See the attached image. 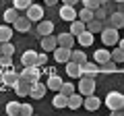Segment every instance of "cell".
Here are the masks:
<instances>
[{"label": "cell", "instance_id": "cell-1", "mask_svg": "<svg viewBox=\"0 0 124 116\" xmlns=\"http://www.w3.org/2000/svg\"><path fill=\"white\" fill-rule=\"evenodd\" d=\"M77 91L81 95H93L95 93V77H87V75L79 77V89Z\"/></svg>", "mask_w": 124, "mask_h": 116}, {"label": "cell", "instance_id": "cell-2", "mask_svg": "<svg viewBox=\"0 0 124 116\" xmlns=\"http://www.w3.org/2000/svg\"><path fill=\"white\" fill-rule=\"evenodd\" d=\"M103 27H114V29H122L124 27V15L120 10H114L110 13L106 19H103Z\"/></svg>", "mask_w": 124, "mask_h": 116}, {"label": "cell", "instance_id": "cell-3", "mask_svg": "<svg viewBox=\"0 0 124 116\" xmlns=\"http://www.w3.org/2000/svg\"><path fill=\"white\" fill-rule=\"evenodd\" d=\"M106 106L110 110H118V108H124V93L120 91H110L106 98Z\"/></svg>", "mask_w": 124, "mask_h": 116}, {"label": "cell", "instance_id": "cell-4", "mask_svg": "<svg viewBox=\"0 0 124 116\" xmlns=\"http://www.w3.org/2000/svg\"><path fill=\"white\" fill-rule=\"evenodd\" d=\"M44 10H46L44 6H39V4H35V2H33V4L25 10V17L29 19L31 23H39L41 19H44Z\"/></svg>", "mask_w": 124, "mask_h": 116}, {"label": "cell", "instance_id": "cell-5", "mask_svg": "<svg viewBox=\"0 0 124 116\" xmlns=\"http://www.w3.org/2000/svg\"><path fill=\"white\" fill-rule=\"evenodd\" d=\"M101 41L106 46H114L120 41V35H118V29H114V27H103L101 31Z\"/></svg>", "mask_w": 124, "mask_h": 116}, {"label": "cell", "instance_id": "cell-6", "mask_svg": "<svg viewBox=\"0 0 124 116\" xmlns=\"http://www.w3.org/2000/svg\"><path fill=\"white\" fill-rule=\"evenodd\" d=\"M19 77L27 79L29 83H35V81H39V66H37V64H33V66H25Z\"/></svg>", "mask_w": 124, "mask_h": 116}, {"label": "cell", "instance_id": "cell-7", "mask_svg": "<svg viewBox=\"0 0 124 116\" xmlns=\"http://www.w3.org/2000/svg\"><path fill=\"white\" fill-rule=\"evenodd\" d=\"M66 75L70 77V79H79V77H83V64L75 62V60H68V62H66Z\"/></svg>", "mask_w": 124, "mask_h": 116}, {"label": "cell", "instance_id": "cell-8", "mask_svg": "<svg viewBox=\"0 0 124 116\" xmlns=\"http://www.w3.org/2000/svg\"><path fill=\"white\" fill-rule=\"evenodd\" d=\"M46 89H48V85L35 81V83H31V87H29V95H31L33 99H41V98L46 95Z\"/></svg>", "mask_w": 124, "mask_h": 116}, {"label": "cell", "instance_id": "cell-9", "mask_svg": "<svg viewBox=\"0 0 124 116\" xmlns=\"http://www.w3.org/2000/svg\"><path fill=\"white\" fill-rule=\"evenodd\" d=\"M58 15H60L62 21H75V19L79 17V10H77L75 6H70V4H64V6L60 8V13H58Z\"/></svg>", "mask_w": 124, "mask_h": 116}, {"label": "cell", "instance_id": "cell-10", "mask_svg": "<svg viewBox=\"0 0 124 116\" xmlns=\"http://www.w3.org/2000/svg\"><path fill=\"white\" fill-rule=\"evenodd\" d=\"M54 60H58V62H62V64H66L68 60H70V48L56 46V50H54Z\"/></svg>", "mask_w": 124, "mask_h": 116}, {"label": "cell", "instance_id": "cell-11", "mask_svg": "<svg viewBox=\"0 0 124 116\" xmlns=\"http://www.w3.org/2000/svg\"><path fill=\"white\" fill-rule=\"evenodd\" d=\"M29 87H31V83L27 79H23V77H19L17 79V83L13 85V91L17 95H29Z\"/></svg>", "mask_w": 124, "mask_h": 116}, {"label": "cell", "instance_id": "cell-12", "mask_svg": "<svg viewBox=\"0 0 124 116\" xmlns=\"http://www.w3.org/2000/svg\"><path fill=\"white\" fill-rule=\"evenodd\" d=\"M56 46H58V37H54L52 33L41 35V48H44V52H54Z\"/></svg>", "mask_w": 124, "mask_h": 116}, {"label": "cell", "instance_id": "cell-13", "mask_svg": "<svg viewBox=\"0 0 124 116\" xmlns=\"http://www.w3.org/2000/svg\"><path fill=\"white\" fill-rule=\"evenodd\" d=\"M0 79H2V83H4V85H10V87H13V85L17 83L19 75L15 73V66H10V68H6V71L0 75Z\"/></svg>", "mask_w": 124, "mask_h": 116}, {"label": "cell", "instance_id": "cell-14", "mask_svg": "<svg viewBox=\"0 0 124 116\" xmlns=\"http://www.w3.org/2000/svg\"><path fill=\"white\" fill-rule=\"evenodd\" d=\"M62 83H64V81H62V77L60 75H56V73H52V75L48 77V89L50 91H60V87H62Z\"/></svg>", "mask_w": 124, "mask_h": 116}, {"label": "cell", "instance_id": "cell-15", "mask_svg": "<svg viewBox=\"0 0 124 116\" xmlns=\"http://www.w3.org/2000/svg\"><path fill=\"white\" fill-rule=\"evenodd\" d=\"M99 98H95V93L93 95H85V99H83V108H87L89 112H95V110H99Z\"/></svg>", "mask_w": 124, "mask_h": 116}, {"label": "cell", "instance_id": "cell-16", "mask_svg": "<svg viewBox=\"0 0 124 116\" xmlns=\"http://www.w3.org/2000/svg\"><path fill=\"white\" fill-rule=\"evenodd\" d=\"M56 37H58V46H64V48H70V50H72V46H75V40H77L70 31L60 33V35H56Z\"/></svg>", "mask_w": 124, "mask_h": 116}, {"label": "cell", "instance_id": "cell-17", "mask_svg": "<svg viewBox=\"0 0 124 116\" xmlns=\"http://www.w3.org/2000/svg\"><path fill=\"white\" fill-rule=\"evenodd\" d=\"M52 106L58 108V110H62V108H68V95H64L62 91H58V93L54 95V99H52Z\"/></svg>", "mask_w": 124, "mask_h": 116}, {"label": "cell", "instance_id": "cell-18", "mask_svg": "<svg viewBox=\"0 0 124 116\" xmlns=\"http://www.w3.org/2000/svg\"><path fill=\"white\" fill-rule=\"evenodd\" d=\"M83 99H85V95H81L79 91H75L72 95H68V108H70V110L83 108Z\"/></svg>", "mask_w": 124, "mask_h": 116}, {"label": "cell", "instance_id": "cell-19", "mask_svg": "<svg viewBox=\"0 0 124 116\" xmlns=\"http://www.w3.org/2000/svg\"><path fill=\"white\" fill-rule=\"evenodd\" d=\"M87 31H91L93 35H95V33H101V31H103V21L93 17L91 21H87Z\"/></svg>", "mask_w": 124, "mask_h": 116}, {"label": "cell", "instance_id": "cell-20", "mask_svg": "<svg viewBox=\"0 0 124 116\" xmlns=\"http://www.w3.org/2000/svg\"><path fill=\"white\" fill-rule=\"evenodd\" d=\"M93 58H95V62L101 66L103 62H108V60H112V52H108L106 48H101V50H95V54H93Z\"/></svg>", "mask_w": 124, "mask_h": 116}, {"label": "cell", "instance_id": "cell-21", "mask_svg": "<svg viewBox=\"0 0 124 116\" xmlns=\"http://www.w3.org/2000/svg\"><path fill=\"white\" fill-rule=\"evenodd\" d=\"M85 29H87V23H85V21H81L79 17H77L75 21H70V33H72L75 37L79 35V33H83Z\"/></svg>", "mask_w": 124, "mask_h": 116}, {"label": "cell", "instance_id": "cell-22", "mask_svg": "<svg viewBox=\"0 0 124 116\" xmlns=\"http://www.w3.org/2000/svg\"><path fill=\"white\" fill-rule=\"evenodd\" d=\"M21 62H23V66H33V64H37V54L33 50H27V52H23Z\"/></svg>", "mask_w": 124, "mask_h": 116}, {"label": "cell", "instance_id": "cell-23", "mask_svg": "<svg viewBox=\"0 0 124 116\" xmlns=\"http://www.w3.org/2000/svg\"><path fill=\"white\" fill-rule=\"evenodd\" d=\"M29 25H31V21H29L27 17H19L17 21L13 23V27L17 29V31H21V33H27V31H29Z\"/></svg>", "mask_w": 124, "mask_h": 116}, {"label": "cell", "instance_id": "cell-24", "mask_svg": "<svg viewBox=\"0 0 124 116\" xmlns=\"http://www.w3.org/2000/svg\"><path fill=\"white\" fill-rule=\"evenodd\" d=\"M83 75H87V77H95V75H99V64L97 62H85L83 64Z\"/></svg>", "mask_w": 124, "mask_h": 116}, {"label": "cell", "instance_id": "cell-25", "mask_svg": "<svg viewBox=\"0 0 124 116\" xmlns=\"http://www.w3.org/2000/svg\"><path fill=\"white\" fill-rule=\"evenodd\" d=\"M77 40H79V44L83 46V48H87V46H91V44H93V33L85 29L83 33H79V35H77Z\"/></svg>", "mask_w": 124, "mask_h": 116}, {"label": "cell", "instance_id": "cell-26", "mask_svg": "<svg viewBox=\"0 0 124 116\" xmlns=\"http://www.w3.org/2000/svg\"><path fill=\"white\" fill-rule=\"evenodd\" d=\"M52 29H54V23H52V21H44V19H41L39 25H37L39 35H48V33H52Z\"/></svg>", "mask_w": 124, "mask_h": 116}, {"label": "cell", "instance_id": "cell-27", "mask_svg": "<svg viewBox=\"0 0 124 116\" xmlns=\"http://www.w3.org/2000/svg\"><path fill=\"white\" fill-rule=\"evenodd\" d=\"M10 40H13V29L8 25H0V44L10 41Z\"/></svg>", "mask_w": 124, "mask_h": 116}, {"label": "cell", "instance_id": "cell-28", "mask_svg": "<svg viewBox=\"0 0 124 116\" xmlns=\"http://www.w3.org/2000/svg\"><path fill=\"white\" fill-rule=\"evenodd\" d=\"M17 19H19V10L15 8V6H13V8H6V10H4V23L13 25V23L17 21Z\"/></svg>", "mask_w": 124, "mask_h": 116}, {"label": "cell", "instance_id": "cell-29", "mask_svg": "<svg viewBox=\"0 0 124 116\" xmlns=\"http://www.w3.org/2000/svg\"><path fill=\"white\" fill-rule=\"evenodd\" d=\"M70 60H75V62H79V64H85L87 62V56H85V52H81V50H70Z\"/></svg>", "mask_w": 124, "mask_h": 116}, {"label": "cell", "instance_id": "cell-30", "mask_svg": "<svg viewBox=\"0 0 124 116\" xmlns=\"http://www.w3.org/2000/svg\"><path fill=\"white\" fill-rule=\"evenodd\" d=\"M6 114H8V116L21 114V104H19V102H8V104H6Z\"/></svg>", "mask_w": 124, "mask_h": 116}, {"label": "cell", "instance_id": "cell-31", "mask_svg": "<svg viewBox=\"0 0 124 116\" xmlns=\"http://www.w3.org/2000/svg\"><path fill=\"white\" fill-rule=\"evenodd\" d=\"M112 60H114L116 64H124V50L122 48L112 50Z\"/></svg>", "mask_w": 124, "mask_h": 116}, {"label": "cell", "instance_id": "cell-32", "mask_svg": "<svg viewBox=\"0 0 124 116\" xmlns=\"http://www.w3.org/2000/svg\"><path fill=\"white\" fill-rule=\"evenodd\" d=\"M99 71L101 73H116L118 71V64H116L114 60H108V62H103L101 66H99Z\"/></svg>", "mask_w": 124, "mask_h": 116}, {"label": "cell", "instance_id": "cell-33", "mask_svg": "<svg viewBox=\"0 0 124 116\" xmlns=\"http://www.w3.org/2000/svg\"><path fill=\"white\" fill-rule=\"evenodd\" d=\"M93 17H95V13H93L91 8H85V6H83V8L79 10V19H81V21H85V23H87V21H91Z\"/></svg>", "mask_w": 124, "mask_h": 116}, {"label": "cell", "instance_id": "cell-34", "mask_svg": "<svg viewBox=\"0 0 124 116\" xmlns=\"http://www.w3.org/2000/svg\"><path fill=\"white\" fill-rule=\"evenodd\" d=\"M31 4H33V0H13V6L17 10H27Z\"/></svg>", "mask_w": 124, "mask_h": 116}, {"label": "cell", "instance_id": "cell-35", "mask_svg": "<svg viewBox=\"0 0 124 116\" xmlns=\"http://www.w3.org/2000/svg\"><path fill=\"white\" fill-rule=\"evenodd\" d=\"M60 91H62L64 95H72V93L77 91V87L70 83V81H64V83H62V87H60Z\"/></svg>", "mask_w": 124, "mask_h": 116}, {"label": "cell", "instance_id": "cell-36", "mask_svg": "<svg viewBox=\"0 0 124 116\" xmlns=\"http://www.w3.org/2000/svg\"><path fill=\"white\" fill-rule=\"evenodd\" d=\"M0 66H2V68H10V66H13V56H8V54H0Z\"/></svg>", "mask_w": 124, "mask_h": 116}, {"label": "cell", "instance_id": "cell-37", "mask_svg": "<svg viewBox=\"0 0 124 116\" xmlns=\"http://www.w3.org/2000/svg\"><path fill=\"white\" fill-rule=\"evenodd\" d=\"M83 6H85V8H91L93 13H95V8H99L101 2H99V0H83Z\"/></svg>", "mask_w": 124, "mask_h": 116}, {"label": "cell", "instance_id": "cell-38", "mask_svg": "<svg viewBox=\"0 0 124 116\" xmlns=\"http://www.w3.org/2000/svg\"><path fill=\"white\" fill-rule=\"evenodd\" d=\"M108 15H110V13H108V6L106 4H101L99 8H95V19H101V21H103Z\"/></svg>", "mask_w": 124, "mask_h": 116}, {"label": "cell", "instance_id": "cell-39", "mask_svg": "<svg viewBox=\"0 0 124 116\" xmlns=\"http://www.w3.org/2000/svg\"><path fill=\"white\" fill-rule=\"evenodd\" d=\"M0 46H2V54H8V56L15 54V46L10 41H4V44H0Z\"/></svg>", "mask_w": 124, "mask_h": 116}, {"label": "cell", "instance_id": "cell-40", "mask_svg": "<svg viewBox=\"0 0 124 116\" xmlns=\"http://www.w3.org/2000/svg\"><path fill=\"white\" fill-rule=\"evenodd\" d=\"M21 114L23 116H31L33 114V106H31V104H21Z\"/></svg>", "mask_w": 124, "mask_h": 116}, {"label": "cell", "instance_id": "cell-41", "mask_svg": "<svg viewBox=\"0 0 124 116\" xmlns=\"http://www.w3.org/2000/svg\"><path fill=\"white\" fill-rule=\"evenodd\" d=\"M46 62H48V52L37 54V66H41V64H46Z\"/></svg>", "mask_w": 124, "mask_h": 116}, {"label": "cell", "instance_id": "cell-42", "mask_svg": "<svg viewBox=\"0 0 124 116\" xmlns=\"http://www.w3.org/2000/svg\"><path fill=\"white\" fill-rule=\"evenodd\" d=\"M62 2H64V4H70V6H77V4H79V0H62Z\"/></svg>", "mask_w": 124, "mask_h": 116}, {"label": "cell", "instance_id": "cell-43", "mask_svg": "<svg viewBox=\"0 0 124 116\" xmlns=\"http://www.w3.org/2000/svg\"><path fill=\"white\" fill-rule=\"evenodd\" d=\"M46 2V6H54V4H58V0H44Z\"/></svg>", "mask_w": 124, "mask_h": 116}, {"label": "cell", "instance_id": "cell-44", "mask_svg": "<svg viewBox=\"0 0 124 116\" xmlns=\"http://www.w3.org/2000/svg\"><path fill=\"white\" fill-rule=\"evenodd\" d=\"M118 10H120L122 15H124V2H120V4H118Z\"/></svg>", "mask_w": 124, "mask_h": 116}, {"label": "cell", "instance_id": "cell-45", "mask_svg": "<svg viewBox=\"0 0 124 116\" xmlns=\"http://www.w3.org/2000/svg\"><path fill=\"white\" fill-rule=\"evenodd\" d=\"M118 48H122V50H124V40H120V41H118Z\"/></svg>", "mask_w": 124, "mask_h": 116}, {"label": "cell", "instance_id": "cell-46", "mask_svg": "<svg viewBox=\"0 0 124 116\" xmlns=\"http://www.w3.org/2000/svg\"><path fill=\"white\" fill-rule=\"evenodd\" d=\"M2 73H4V68H2V66H0V75H2Z\"/></svg>", "mask_w": 124, "mask_h": 116}, {"label": "cell", "instance_id": "cell-47", "mask_svg": "<svg viewBox=\"0 0 124 116\" xmlns=\"http://www.w3.org/2000/svg\"><path fill=\"white\" fill-rule=\"evenodd\" d=\"M99 2H101V4H106V2H108V0H99Z\"/></svg>", "mask_w": 124, "mask_h": 116}, {"label": "cell", "instance_id": "cell-48", "mask_svg": "<svg viewBox=\"0 0 124 116\" xmlns=\"http://www.w3.org/2000/svg\"><path fill=\"white\" fill-rule=\"evenodd\" d=\"M114 2H118V4H120V2H124V0H114Z\"/></svg>", "mask_w": 124, "mask_h": 116}, {"label": "cell", "instance_id": "cell-49", "mask_svg": "<svg viewBox=\"0 0 124 116\" xmlns=\"http://www.w3.org/2000/svg\"><path fill=\"white\" fill-rule=\"evenodd\" d=\"M0 54H2V46H0Z\"/></svg>", "mask_w": 124, "mask_h": 116}, {"label": "cell", "instance_id": "cell-50", "mask_svg": "<svg viewBox=\"0 0 124 116\" xmlns=\"http://www.w3.org/2000/svg\"><path fill=\"white\" fill-rule=\"evenodd\" d=\"M122 71H124V66H122Z\"/></svg>", "mask_w": 124, "mask_h": 116}, {"label": "cell", "instance_id": "cell-51", "mask_svg": "<svg viewBox=\"0 0 124 116\" xmlns=\"http://www.w3.org/2000/svg\"><path fill=\"white\" fill-rule=\"evenodd\" d=\"M33 2H35V0H33Z\"/></svg>", "mask_w": 124, "mask_h": 116}]
</instances>
